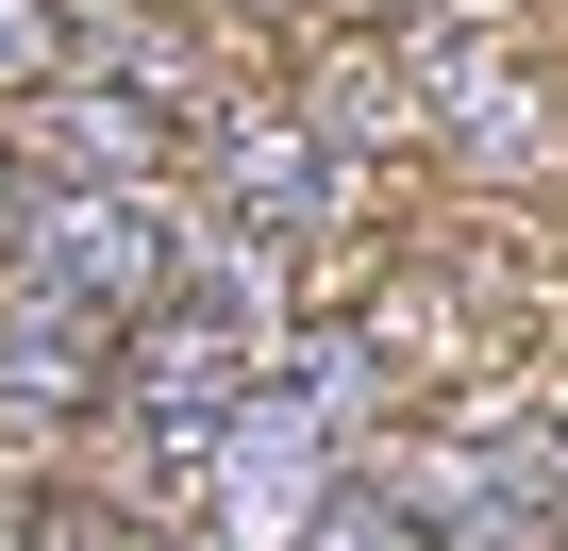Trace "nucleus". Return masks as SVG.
Here are the masks:
<instances>
[{"label": "nucleus", "instance_id": "1", "mask_svg": "<svg viewBox=\"0 0 568 551\" xmlns=\"http://www.w3.org/2000/svg\"><path fill=\"white\" fill-rule=\"evenodd\" d=\"M385 435V335L368 318H302V335H267L217 451H201V534L217 551H302V518L335 501V468Z\"/></svg>", "mask_w": 568, "mask_h": 551}, {"label": "nucleus", "instance_id": "2", "mask_svg": "<svg viewBox=\"0 0 568 551\" xmlns=\"http://www.w3.org/2000/svg\"><path fill=\"white\" fill-rule=\"evenodd\" d=\"M568 534V468L535 401H468L435 435H368L335 468V501L302 518V551H551Z\"/></svg>", "mask_w": 568, "mask_h": 551}, {"label": "nucleus", "instance_id": "3", "mask_svg": "<svg viewBox=\"0 0 568 551\" xmlns=\"http://www.w3.org/2000/svg\"><path fill=\"white\" fill-rule=\"evenodd\" d=\"M0 285H34L101 335L168 318L184 285V201L168 184H18V217H0Z\"/></svg>", "mask_w": 568, "mask_h": 551}, {"label": "nucleus", "instance_id": "4", "mask_svg": "<svg viewBox=\"0 0 568 551\" xmlns=\"http://www.w3.org/2000/svg\"><path fill=\"white\" fill-rule=\"evenodd\" d=\"M402 118L452 151V167H485V184H535L551 167V84L485 34V18H435V0H402Z\"/></svg>", "mask_w": 568, "mask_h": 551}, {"label": "nucleus", "instance_id": "5", "mask_svg": "<svg viewBox=\"0 0 568 551\" xmlns=\"http://www.w3.org/2000/svg\"><path fill=\"white\" fill-rule=\"evenodd\" d=\"M184 151H201V184H217V217H267V234H352V201H368V167L302 118V101H201L184 118Z\"/></svg>", "mask_w": 568, "mask_h": 551}, {"label": "nucleus", "instance_id": "6", "mask_svg": "<svg viewBox=\"0 0 568 551\" xmlns=\"http://www.w3.org/2000/svg\"><path fill=\"white\" fill-rule=\"evenodd\" d=\"M0 118H18V134H0L18 184H168L184 167V118L151 84H118V68H51L34 101H0Z\"/></svg>", "mask_w": 568, "mask_h": 551}, {"label": "nucleus", "instance_id": "7", "mask_svg": "<svg viewBox=\"0 0 568 551\" xmlns=\"http://www.w3.org/2000/svg\"><path fill=\"white\" fill-rule=\"evenodd\" d=\"M101 385H118V335L101 318L0 285V418H18V435H68V418H101Z\"/></svg>", "mask_w": 568, "mask_h": 551}, {"label": "nucleus", "instance_id": "8", "mask_svg": "<svg viewBox=\"0 0 568 551\" xmlns=\"http://www.w3.org/2000/svg\"><path fill=\"white\" fill-rule=\"evenodd\" d=\"M302 118H318V134H335V151H352V167H385V151H402V134H418V118H402V68H385V51H335V68H318V101H302Z\"/></svg>", "mask_w": 568, "mask_h": 551}, {"label": "nucleus", "instance_id": "9", "mask_svg": "<svg viewBox=\"0 0 568 551\" xmlns=\"http://www.w3.org/2000/svg\"><path fill=\"white\" fill-rule=\"evenodd\" d=\"M68 68V0H0V101H34Z\"/></svg>", "mask_w": 568, "mask_h": 551}, {"label": "nucleus", "instance_id": "10", "mask_svg": "<svg viewBox=\"0 0 568 551\" xmlns=\"http://www.w3.org/2000/svg\"><path fill=\"white\" fill-rule=\"evenodd\" d=\"M0 217H18V167H0Z\"/></svg>", "mask_w": 568, "mask_h": 551}, {"label": "nucleus", "instance_id": "11", "mask_svg": "<svg viewBox=\"0 0 568 551\" xmlns=\"http://www.w3.org/2000/svg\"><path fill=\"white\" fill-rule=\"evenodd\" d=\"M551 551H568V534H551Z\"/></svg>", "mask_w": 568, "mask_h": 551}]
</instances>
